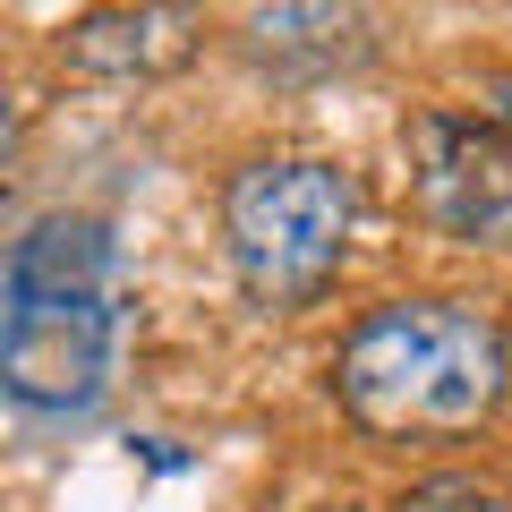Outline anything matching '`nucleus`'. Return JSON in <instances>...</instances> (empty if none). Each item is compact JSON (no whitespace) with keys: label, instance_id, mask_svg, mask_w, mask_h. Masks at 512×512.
Here are the masks:
<instances>
[{"label":"nucleus","instance_id":"f257e3e1","mask_svg":"<svg viewBox=\"0 0 512 512\" xmlns=\"http://www.w3.org/2000/svg\"><path fill=\"white\" fill-rule=\"evenodd\" d=\"M120 342V239L94 214H43L0 265V384L35 419H77L111 384Z\"/></svg>","mask_w":512,"mask_h":512},{"label":"nucleus","instance_id":"f03ea898","mask_svg":"<svg viewBox=\"0 0 512 512\" xmlns=\"http://www.w3.org/2000/svg\"><path fill=\"white\" fill-rule=\"evenodd\" d=\"M504 333L453 299H393L350 325L333 393L367 436H461L504 402Z\"/></svg>","mask_w":512,"mask_h":512},{"label":"nucleus","instance_id":"7ed1b4c3","mask_svg":"<svg viewBox=\"0 0 512 512\" xmlns=\"http://www.w3.org/2000/svg\"><path fill=\"white\" fill-rule=\"evenodd\" d=\"M350 222H359V188L350 171L316 163V154H265L231 180L222 197V239H231V274L256 308H308L350 256Z\"/></svg>","mask_w":512,"mask_h":512},{"label":"nucleus","instance_id":"20e7f679","mask_svg":"<svg viewBox=\"0 0 512 512\" xmlns=\"http://www.w3.org/2000/svg\"><path fill=\"white\" fill-rule=\"evenodd\" d=\"M419 214L461 248H512V128L487 111H419L410 120Z\"/></svg>","mask_w":512,"mask_h":512},{"label":"nucleus","instance_id":"39448f33","mask_svg":"<svg viewBox=\"0 0 512 512\" xmlns=\"http://www.w3.org/2000/svg\"><path fill=\"white\" fill-rule=\"evenodd\" d=\"M60 52L86 77H163L197 52V9H86Z\"/></svg>","mask_w":512,"mask_h":512},{"label":"nucleus","instance_id":"423d86ee","mask_svg":"<svg viewBox=\"0 0 512 512\" xmlns=\"http://www.w3.org/2000/svg\"><path fill=\"white\" fill-rule=\"evenodd\" d=\"M248 60L274 86H316L333 69H359L367 60V9H256Z\"/></svg>","mask_w":512,"mask_h":512},{"label":"nucleus","instance_id":"0eeeda50","mask_svg":"<svg viewBox=\"0 0 512 512\" xmlns=\"http://www.w3.org/2000/svg\"><path fill=\"white\" fill-rule=\"evenodd\" d=\"M402 512H512V504L495 487H478V478H419L402 495Z\"/></svg>","mask_w":512,"mask_h":512},{"label":"nucleus","instance_id":"6e6552de","mask_svg":"<svg viewBox=\"0 0 512 512\" xmlns=\"http://www.w3.org/2000/svg\"><path fill=\"white\" fill-rule=\"evenodd\" d=\"M478 111H487L495 128H512V77H487V86H478Z\"/></svg>","mask_w":512,"mask_h":512}]
</instances>
